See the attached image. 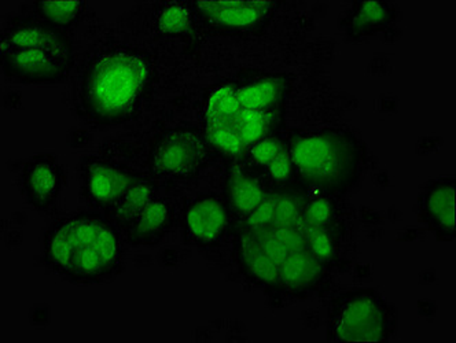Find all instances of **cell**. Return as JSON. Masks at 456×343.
Returning <instances> with one entry per match:
<instances>
[{
	"label": "cell",
	"mask_w": 456,
	"mask_h": 343,
	"mask_svg": "<svg viewBox=\"0 0 456 343\" xmlns=\"http://www.w3.org/2000/svg\"><path fill=\"white\" fill-rule=\"evenodd\" d=\"M286 82L265 76L220 85L205 108L208 140L232 157H242L253 145L273 136L282 120Z\"/></svg>",
	"instance_id": "1"
},
{
	"label": "cell",
	"mask_w": 456,
	"mask_h": 343,
	"mask_svg": "<svg viewBox=\"0 0 456 343\" xmlns=\"http://www.w3.org/2000/svg\"><path fill=\"white\" fill-rule=\"evenodd\" d=\"M305 196L268 194L249 217L240 221L237 257L240 268L258 286L281 287V272L290 257L311 251L304 229Z\"/></svg>",
	"instance_id": "2"
},
{
	"label": "cell",
	"mask_w": 456,
	"mask_h": 343,
	"mask_svg": "<svg viewBox=\"0 0 456 343\" xmlns=\"http://www.w3.org/2000/svg\"><path fill=\"white\" fill-rule=\"evenodd\" d=\"M43 259L48 268L73 283L103 282L120 272V231L100 214L65 217L45 232Z\"/></svg>",
	"instance_id": "3"
},
{
	"label": "cell",
	"mask_w": 456,
	"mask_h": 343,
	"mask_svg": "<svg viewBox=\"0 0 456 343\" xmlns=\"http://www.w3.org/2000/svg\"><path fill=\"white\" fill-rule=\"evenodd\" d=\"M153 79L148 55L128 47L105 50L91 60L80 84V108L91 123L118 125L139 112Z\"/></svg>",
	"instance_id": "4"
},
{
	"label": "cell",
	"mask_w": 456,
	"mask_h": 343,
	"mask_svg": "<svg viewBox=\"0 0 456 343\" xmlns=\"http://www.w3.org/2000/svg\"><path fill=\"white\" fill-rule=\"evenodd\" d=\"M72 44L62 29L43 20H19L2 34V68L25 84H53L67 79Z\"/></svg>",
	"instance_id": "5"
},
{
	"label": "cell",
	"mask_w": 456,
	"mask_h": 343,
	"mask_svg": "<svg viewBox=\"0 0 456 343\" xmlns=\"http://www.w3.org/2000/svg\"><path fill=\"white\" fill-rule=\"evenodd\" d=\"M295 175L323 194L346 193L361 178L366 151L361 140L342 130L300 136L289 145Z\"/></svg>",
	"instance_id": "6"
},
{
	"label": "cell",
	"mask_w": 456,
	"mask_h": 343,
	"mask_svg": "<svg viewBox=\"0 0 456 343\" xmlns=\"http://www.w3.org/2000/svg\"><path fill=\"white\" fill-rule=\"evenodd\" d=\"M395 331V312L374 290H354L331 305L329 337L337 342H387Z\"/></svg>",
	"instance_id": "7"
},
{
	"label": "cell",
	"mask_w": 456,
	"mask_h": 343,
	"mask_svg": "<svg viewBox=\"0 0 456 343\" xmlns=\"http://www.w3.org/2000/svg\"><path fill=\"white\" fill-rule=\"evenodd\" d=\"M210 142L195 130H172L159 136L151 153V168L159 178L190 179L212 158Z\"/></svg>",
	"instance_id": "8"
},
{
	"label": "cell",
	"mask_w": 456,
	"mask_h": 343,
	"mask_svg": "<svg viewBox=\"0 0 456 343\" xmlns=\"http://www.w3.org/2000/svg\"><path fill=\"white\" fill-rule=\"evenodd\" d=\"M138 176L103 158L88 157L80 168L81 193L94 208L108 211L133 186Z\"/></svg>",
	"instance_id": "9"
},
{
	"label": "cell",
	"mask_w": 456,
	"mask_h": 343,
	"mask_svg": "<svg viewBox=\"0 0 456 343\" xmlns=\"http://www.w3.org/2000/svg\"><path fill=\"white\" fill-rule=\"evenodd\" d=\"M276 4L271 2H201L192 7L202 19L219 30L248 32L265 24Z\"/></svg>",
	"instance_id": "10"
},
{
	"label": "cell",
	"mask_w": 456,
	"mask_h": 343,
	"mask_svg": "<svg viewBox=\"0 0 456 343\" xmlns=\"http://www.w3.org/2000/svg\"><path fill=\"white\" fill-rule=\"evenodd\" d=\"M230 227V208L220 196L208 195L197 199L187 209L183 228L187 239L200 246L219 243Z\"/></svg>",
	"instance_id": "11"
},
{
	"label": "cell",
	"mask_w": 456,
	"mask_h": 343,
	"mask_svg": "<svg viewBox=\"0 0 456 343\" xmlns=\"http://www.w3.org/2000/svg\"><path fill=\"white\" fill-rule=\"evenodd\" d=\"M456 186L453 179L433 181L419 198V217L440 239L455 236Z\"/></svg>",
	"instance_id": "12"
},
{
	"label": "cell",
	"mask_w": 456,
	"mask_h": 343,
	"mask_svg": "<svg viewBox=\"0 0 456 343\" xmlns=\"http://www.w3.org/2000/svg\"><path fill=\"white\" fill-rule=\"evenodd\" d=\"M62 187V171L52 156H35L25 164L22 188L28 203L37 211H47L54 205Z\"/></svg>",
	"instance_id": "13"
},
{
	"label": "cell",
	"mask_w": 456,
	"mask_h": 343,
	"mask_svg": "<svg viewBox=\"0 0 456 343\" xmlns=\"http://www.w3.org/2000/svg\"><path fill=\"white\" fill-rule=\"evenodd\" d=\"M267 181L260 173L242 163L234 166L228 178V208L230 211L242 221L249 217L258 206L262 205L265 196Z\"/></svg>",
	"instance_id": "14"
},
{
	"label": "cell",
	"mask_w": 456,
	"mask_h": 343,
	"mask_svg": "<svg viewBox=\"0 0 456 343\" xmlns=\"http://www.w3.org/2000/svg\"><path fill=\"white\" fill-rule=\"evenodd\" d=\"M175 209L166 199H154L124 235L133 246H156L171 231Z\"/></svg>",
	"instance_id": "15"
},
{
	"label": "cell",
	"mask_w": 456,
	"mask_h": 343,
	"mask_svg": "<svg viewBox=\"0 0 456 343\" xmlns=\"http://www.w3.org/2000/svg\"><path fill=\"white\" fill-rule=\"evenodd\" d=\"M154 199H156L154 184L144 179H138L124 193V195L106 211V219L124 234L138 220Z\"/></svg>",
	"instance_id": "16"
},
{
	"label": "cell",
	"mask_w": 456,
	"mask_h": 343,
	"mask_svg": "<svg viewBox=\"0 0 456 343\" xmlns=\"http://www.w3.org/2000/svg\"><path fill=\"white\" fill-rule=\"evenodd\" d=\"M392 17H394V10L390 9L387 4H377V2L356 4L352 29L356 35H367L389 24Z\"/></svg>",
	"instance_id": "17"
},
{
	"label": "cell",
	"mask_w": 456,
	"mask_h": 343,
	"mask_svg": "<svg viewBox=\"0 0 456 343\" xmlns=\"http://www.w3.org/2000/svg\"><path fill=\"white\" fill-rule=\"evenodd\" d=\"M191 22L192 9L190 4H164L157 12V27L162 34H184Z\"/></svg>",
	"instance_id": "18"
},
{
	"label": "cell",
	"mask_w": 456,
	"mask_h": 343,
	"mask_svg": "<svg viewBox=\"0 0 456 343\" xmlns=\"http://www.w3.org/2000/svg\"><path fill=\"white\" fill-rule=\"evenodd\" d=\"M43 21L57 28L72 25L85 10L83 2H37L35 4Z\"/></svg>",
	"instance_id": "19"
}]
</instances>
